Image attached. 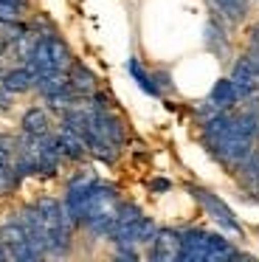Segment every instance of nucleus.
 I'll list each match as a JSON object with an SVG mask.
<instances>
[{
  "instance_id": "f257e3e1",
  "label": "nucleus",
  "mask_w": 259,
  "mask_h": 262,
  "mask_svg": "<svg viewBox=\"0 0 259 262\" xmlns=\"http://www.w3.org/2000/svg\"><path fill=\"white\" fill-rule=\"evenodd\" d=\"M256 136H259V110L253 107L240 110L234 116L217 113L203 124V141H206L208 152L231 169H236L251 155Z\"/></svg>"
},
{
  "instance_id": "f03ea898",
  "label": "nucleus",
  "mask_w": 259,
  "mask_h": 262,
  "mask_svg": "<svg viewBox=\"0 0 259 262\" xmlns=\"http://www.w3.org/2000/svg\"><path fill=\"white\" fill-rule=\"evenodd\" d=\"M118 194L116 189L96 183L90 178L73 181L68 189V200H65V211L73 223H84L93 234L99 237H110L118 220Z\"/></svg>"
},
{
  "instance_id": "7ed1b4c3",
  "label": "nucleus",
  "mask_w": 259,
  "mask_h": 262,
  "mask_svg": "<svg viewBox=\"0 0 259 262\" xmlns=\"http://www.w3.org/2000/svg\"><path fill=\"white\" fill-rule=\"evenodd\" d=\"M28 237L34 239L39 251L45 254H65L71 245V226L73 220L68 217L65 206L54 198H42L34 206H26L20 214Z\"/></svg>"
},
{
  "instance_id": "20e7f679",
  "label": "nucleus",
  "mask_w": 259,
  "mask_h": 262,
  "mask_svg": "<svg viewBox=\"0 0 259 262\" xmlns=\"http://www.w3.org/2000/svg\"><path fill=\"white\" fill-rule=\"evenodd\" d=\"M236 248L223 239L220 234L203 231V228H189L183 231V248H180V259L189 262H217V259H234Z\"/></svg>"
},
{
  "instance_id": "39448f33",
  "label": "nucleus",
  "mask_w": 259,
  "mask_h": 262,
  "mask_svg": "<svg viewBox=\"0 0 259 262\" xmlns=\"http://www.w3.org/2000/svg\"><path fill=\"white\" fill-rule=\"evenodd\" d=\"M155 223L149 217H144L135 206L130 203H121L118 209V220H116V228H113L110 239H116L121 245V251H127L130 245H138V243H149L155 237Z\"/></svg>"
},
{
  "instance_id": "423d86ee",
  "label": "nucleus",
  "mask_w": 259,
  "mask_h": 262,
  "mask_svg": "<svg viewBox=\"0 0 259 262\" xmlns=\"http://www.w3.org/2000/svg\"><path fill=\"white\" fill-rule=\"evenodd\" d=\"M71 51L59 37H39L34 54L28 57V68L34 71V76H48V74H68L71 68Z\"/></svg>"
},
{
  "instance_id": "0eeeda50",
  "label": "nucleus",
  "mask_w": 259,
  "mask_h": 262,
  "mask_svg": "<svg viewBox=\"0 0 259 262\" xmlns=\"http://www.w3.org/2000/svg\"><path fill=\"white\" fill-rule=\"evenodd\" d=\"M0 245H3L6 256L17 262H26V259H39L42 251L34 245V239L28 237L23 220H9L3 228H0Z\"/></svg>"
},
{
  "instance_id": "6e6552de",
  "label": "nucleus",
  "mask_w": 259,
  "mask_h": 262,
  "mask_svg": "<svg viewBox=\"0 0 259 262\" xmlns=\"http://www.w3.org/2000/svg\"><path fill=\"white\" fill-rule=\"evenodd\" d=\"M191 194H195V200L203 206V211H206L208 217H211L214 223H217L223 231L234 234V237H242V226L240 220L234 217V211L228 209V206L223 203V200L217 198L214 192H208V189H200V186H191Z\"/></svg>"
},
{
  "instance_id": "1a4fd4ad",
  "label": "nucleus",
  "mask_w": 259,
  "mask_h": 262,
  "mask_svg": "<svg viewBox=\"0 0 259 262\" xmlns=\"http://www.w3.org/2000/svg\"><path fill=\"white\" fill-rule=\"evenodd\" d=\"M231 82H234L240 99H251L253 93H256V88H259V51L248 48V51L236 59Z\"/></svg>"
},
{
  "instance_id": "9d476101",
  "label": "nucleus",
  "mask_w": 259,
  "mask_h": 262,
  "mask_svg": "<svg viewBox=\"0 0 259 262\" xmlns=\"http://www.w3.org/2000/svg\"><path fill=\"white\" fill-rule=\"evenodd\" d=\"M149 256L155 262H175L180 259V248H183V234L175 228H158L155 237L149 239Z\"/></svg>"
},
{
  "instance_id": "9b49d317",
  "label": "nucleus",
  "mask_w": 259,
  "mask_h": 262,
  "mask_svg": "<svg viewBox=\"0 0 259 262\" xmlns=\"http://www.w3.org/2000/svg\"><path fill=\"white\" fill-rule=\"evenodd\" d=\"M54 138H56V147H59V152L65 155V158L79 161V158H84V152H88V144H84V138L79 136V133L73 130L71 124H62L59 133H56Z\"/></svg>"
},
{
  "instance_id": "f8f14e48",
  "label": "nucleus",
  "mask_w": 259,
  "mask_h": 262,
  "mask_svg": "<svg viewBox=\"0 0 259 262\" xmlns=\"http://www.w3.org/2000/svg\"><path fill=\"white\" fill-rule=\"evenodd\" d=\"M240 102V96H236V88L231 79H220L217 85L211 88V93H208V104H211V116L217 113H228L234 104Z\"/></svg>"
},
{
  "instance_id": "ddd939ff",
  "label": "nucleus",
  "mask_w": 259,
  "mask_h": 262,
  "mask_svg": "<svg viewBox=\"0 0 259 262\" xmlns=\"http://www.w3.org/2000/svg\"><path fill=\"white\" fill-rule=\"evenodd\" d=\"M23 133L31 138H45L51 136V116L45 107H31L23 113V121H20Z\"/></svg>"
},
{
  "instance_id": "4468645a",
  "label": "nucleus",
  "mask_w": 259,
  "mask_h": 262,
  "mask_svg": "<svg viewBox=\"0 0 259 262\" xmlns=\"http://www.w3.org/2000/svg\"><path fill=\"white\" fill-rule=\"evenodd\" d=\"M208 6L217 12L220 20L225 23H242L248 14V0H208Z\"/></svg>"
},
{
  "instance_id": "2eb2a0df",
  "label": "nucleus",
  "mask_w": 259,
  "mask_h": 262,
  "mask_svg": "<svg viewBox=\"0 0 259 262\" xmlns=\"http://www.w3.org/2000/svg\"><path fill=\"white\" fill-rule=\"evenodd\" d=\"M68 82H71L73 93H76L79 99L90 96V93L96 91V76L90 74L82 62H71V68H68Z\"/></svg>"
},
{
  "instance_id": "dca6fc26",
  "label": "nucleus",
  "mask_w": 259,
  "mask_h": 262,
  "mask_svg": "<svg viewBox=\"0 0 259 262\" xmlns=\"http://www.w3.org/2000/svg\"><path fill=\"white\" fill-rule=\"evenodd\" d=\"M34 85H37V76H34V71L28 68V65L3 74V91L6 93H26V91H31Z\"/></svg>"
},
{
  "instance_id": "f3484780",
  "label": "nucleus",
  "mask_w": 259,
  "mask_h": 262,
  "mask_svg": "<svg viewBox=\"0 0 259 262\" xmlns=\"http://www.w3.org/2000/svg\"><path fill=\"white\" fill-rule=\"evenodd\" d=\"M236 169H240V175H242V183H245L251 192H259V149L256 147L251 149V155H248Z\"/></svg>"
},
{
  "instance_id": "a211bd4d",
  "label": "nucleus",
  "mask_w": 259,
  "mask_h": 262,
  "mask_svg": "<svg viewBox=\"0 0 259 262\" xmlns=\"http://www.w3.org/2000/svg\"><path fill=\"white\" fill-rule=\"evenodd\" d=\"M130 74L135 76V82H138V88H141V91H146L149 96H158V85L152 82V76L146 74L144 68H141V62H138V59H130Z\"/></svg>"
},
{
  "instance_id": "6ab92c4d",
  "label": "nucleus",
  "mask_w": 259,
  "mask_h": 262,
  "mask_svg": "<svg viewBox=\"0 0 259 262\" xmlns=\"http://www.w3.org/2000/svg\"><path fill=\"white\" fill-rule=\"evenodd\" d=\"M20 12H23V6H14L9 0H0V23L3 26H17Z\"/></svg>"
},
{
  "instance_id": "aec40b11",
  "label": "nucleus",
  "mask_w": 259,
  "mask_h": 262,
  "mask_svg": "<svg viewBox=\"0 0 259 262\" xmlns=\"http://www.w3.org/2000/svg\"><path fill=\"white\" fill-rule=\"evenodd\" d=\"M17 149H14V141H11V138H0V164L3 166H9L11 164V155H14Z\"/></svg>"
},
{
  "instance_id": "412c9836",
  "label": "nucleus",
  "mask_w": 259,
  "mask_h": 262,
  "mask_svg": "<svg viewBox=\"0 0 259 262\" xmlns=\"http://www.w3.org/2000/svg\"><path fill=\"white\" fill-rule=\"evenodd\" d=\"M11 186H14V172H11L9 166H3V164H0V194H3V192H9Z\"/></svg>"
},
{
  "instance_id": "4be33fe9",
  "label": "nucleus",
  "mask_w": 259,
  "mask_h": 262,
  "mask_svg": "<svg viewBox=\"0 0 259 262\" xmlns=\"http://www.w3.org/2000/svg\"><path fill=\"white\" fill-rule=\"evenodd\" d=\"M251 48H253V51H259V23L251 29Z\"/></svg>"
},
{
  "instance_id": "5701e85b",
  "label": "nucleus",
  "mask_w": 259,
  "mask_h": 262,
  "mask_svg": "<svg viewBox=\"0 0 259 262\" xmlns=\"http://www.w3.org/2000/svg\"><path fill=\"white\" fill-rule=\"evenodd\" d=\"M6 48H9V40H6V37H0V57L6 54Z\"/></svg>"
},
{
  "instance_id": "b1692460",
  "label": "nucleus",
  "mask_w": 259,
  "mask_h": 262,
  "mask_svg": "<svg viewBox=\"0 0 259 262\" xmlns=\"http://www.w3.org/2000/svg\"><path fill=\"white\" fill-rule=\"evenodd\" d=\"M0 110H6V96H0Z\"/></svg>"
},
{
  "instance_id": "393cba45",
  "label": "nucleus",
  "mask_w": 259,
  "mask_h": 262,
  "mask_svg": "<svg viewBox=\"0 0 259 262\" xmlns=\"http://www.w3.org/2000/svg\"><path fill=\"white\" fill-rule=\"evenodd\" d=\"M3 74H6V71H3V68H0V82H3Z\"/></svg>"
}]
</instances>
